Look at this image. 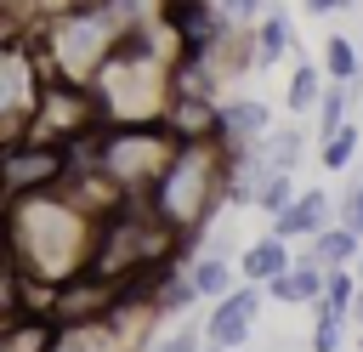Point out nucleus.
<instances>
[{"label": "nucleus", "instance_id": "nucleus-10", "mask_svg": "<svg viewBox=\"0 0 363 352\" xmlns=\"http://www.w3.org/2000/svg\"><path fill=\"white\" fill-rule=\"evenodd\" d=\"M261 210H272V216H284L289 210V170H272L267 182H261V199H255Z\"/></svg>", "mask_w": 363, "mask_h": 352}, {"label": "nucleus", "instance_id": "nucleus-7", "mask_svg": "<svg viewBox=\"0 0 363 352\" xmlns=\"http://www.w3.org/2000/svg\"><path fill=\"white\" fill-rule=\"evenodd\" d=\"M284 45H289V17H284V11H267V17H261V62L284 57Z\"/></svg>", "mask_w": 363, "mask_h": 352}, {"label": "nucleus", "instance_id": "nucleus-12", "mask_svg": "<svg viewBox=\"0 0 363 352\" xmlns=\"http://www.w3.org/2000/svg\"><path fill=\"white\" fill-rule=\"evenodd\" d=\"M193 290L221 295V290H227V261H199V267H193Z\"/></svg>", "mask_w": 363, "mask_h": 352}, {"label": "nucleus", "instance_id": "nucleus-18", "mask_svg": "<svg viewBox=\"0 0 363 352\" xmlns=\"http://www.w3.org/2000/svg\"><path fill=\"white\" fill-rule=\"evenodd\" d=\"M159 352H199V346H193V335H170Z\"/></svg>", "mask_w": 363, "mask_h": 352}, {"label": "nucleus", "instance_id": "nucleus-1", "mask_svg": "<svg viewBox=\"0 0 363 352\" xmlns=\"http://www.w3.org/2000/svg\"><path fill=\"white\" fill-rule=\"evenodd\" d=\"M255 307H261V295H255V290H233V295L216 307V318H210V341H216V346H238V341L250 335Z\"/></svg>", "mask_w": 363, "mask_h": 352}, {"label": "nucleus", "instance_id": "nucleus-9", "mask_svg": "<svg viewBox=\"0 0 363 352\" xmlns=\"http://www.w3.org/2000/svg\"><path fill=\"white\" fill-rule=\"evenodd\" d=\"M295 159H301V131L289 125V131H278V136H272V153H267V170H289Z\"/></svg>", "mask_w": 363, "mask_h": 352}, {"label": "nucleus", "instance_id": "nucleus-4", "mask_svg": "<svg viewBox=\"0 0 363 352\" xmlns=\"http://www.w3.org/2000/svg\"><path fill=\"white\" fill-rule=\"evenodd\" d=\"M244 273H250V278H261V284L284 278V273H289V255H284V244H278V238H261V244H250V250H244Z\"/></svg>", "mask_w": 363, "mask_h": 352}, {"label": "nucleus", "instance_id": "nucleus-20", "mask_svg": "<svg viewBox=\"0 0 363 352\" xmlns=\"http://www.w3.org/2000/svg\"><path fill=\"white\" fill-rule=\"evenodd\" d=\"M352 312H357V324H363V290H357V301H352Z\"/></svg>", "mask_w": 363, "mask_h": 352}, {"label": "nucleus", "instance_id": "nucleus-6", "mask_svg": "<svg viewBox=\"0 0 363 352\" xmlns=\"http://www.w3.org/2000/svg\"><path fill=\"white\" fill-rule=\"evenodd\" d=\"M261 125H267V108L261 102H227L221 108V131L227 136H255Z\"/></svg>", "mask_w": 363, "mask_h": 352}, {"label": "nucleus", "instance_id": "nucleus-16", "mask_svg": "<svg viewBox=\"0 0 363 352\" xmlns=\"http://www.w3.org/2000/svg\"><path fill=\"white\" fill-rule=\"evenodd\" d=\"M323 290H329V312H335V307H346V295H352V278H346V273H329V284H323Z\"/></svg>", "mask_w": 363, "mask_h": 352}, {"label": "nucleus", "instance_id": "nucleus-17", "mask_svg": "<svg viewBox=\"0 0 363 352\" xmlns=\"http://www.w3.org/2000/svg\"><path fill=\"white\" fill-rule=\"evenodd\" d=\"M221 11H227V17H233V23H244V17H250V11H255V0H227V6H221Z\"/></svg>", "mask_w": 363, "mask_h": 352}, {"label": "nucleus", "instance_id": "nucleus-2", "mask_svg": "<svg viewBox=\"0 0 363 352\" xmlns=\"http://www.w3.org/2000/svg\"><path fill=\"white\" fill-rule=\"evenodd\" d=\"M323 216H329V199L323 193H301L284 216H278V238H301V233H318L323 227Z\"/></svg>", "mask_w": 363, "mask_h": 352}, {"label": "nucleus", "instance_id": "nucleus-14", "mask_svg": "<svg viewBox=\"0 0 363 352\" xmlns=\"http://www.w3.org/2000/svg\"><path fill=\"white\" fill-rule=\"evenodd\" d=\"M340 227H346V233H363V182L346 187V199H340Z\"/></svg>", "mask_w": 363, "mask_h": 352}, {"label": "nucleus", "instance_id": "nucleus-3", "mask_svg": "<svg viewBox=\"0 0 363 352\" xmlns=\"http://www.w3.org/2000/svg\"><path fill=\"white\" fill-rule=\"evenodd\" d=\"M323 284H329V273H323V267H312V261H295L284 278H272V295H278V301H312Z\"/></svg>", "mask_w": 363, "mask_h": 352}, {"label": "nucleus", "instance_id": "nucleus-21", "mask_svg": "<svg viewBox=\"0 0 363 352\" xmlns=\"http://www.w3.org/2000/svg\"><path fill=\"white\" fill-rule=\"evenodd\" d=\"M357 273H363V261H357Z\"/></svg>", "mask_w": 363, "mask_h": 352}, {"label": "nucleus", "instance_id": "nucleus-11", "mask_svg": "<svg viewBox=\"0 0 363 352\" xmlns=\"http://www.w3.org/2000/svg\"><path fill=\"white\" fill-rule=\"evenodd\" d=\"M329 74H335L340 85H346V79H357V51H352V40H340V34L329 40Z\"/></svg>", "mask_w": 363, "mask_h": 352}, {"label": "nucleus", "instance_id": "nucleus-8", "mask_svg": "<svg viewBox=\"0 0 363 352\" xmlns=\"http://www.w3.org/2000/svg\"><path fill=\"white\" fill-rule=\"evenodd\" d=\"M312 102H318V68H312V62H301V68H295V79H289V108H295V114H306Z\"/></svg>", "mask_w": 363, "mask_h": 352}, {"label": "nucleus", "instance_id": "nucleus-19", "mask_svg": "<svg viewBox=\"0 0 363 352\" xmlns=\"http://www.w3.org/2000/svg\"><path fill=\"white\" fill-rule=\"evenodd\" d=\"M312 11H335V6H346V0H306Z\"/></svg>", "mask_w": 363, "mask_h": 352}, {"label": "nucleus", "instance_id": "nucleus-5", "mask_svg": "<svg viewBox=\"0 0 363 352\" xmlns=\"http://www.w3.org/2000/svg\"><path fill=\"white\" fill-rule=\"evenodd\" d=\"M352 250H357V233L335 227V233H318V244L306 250V261H312V267H335V261H346Z\"/></svg>", "mask_w": 363, "mask_h": 352}, {"label": "nucleus", "instance_id": "nucleus-13", "mask_svg": "<svg viewBox=\"0 0 363 352\" xmlns=\"http://www.w3.org/2000/svg\"><path fill=\"white\" fill-rule=\"evenodd\" d=\"M340 114H346V85H340V91H323V119H318V131H323V136L346 131V125H340Z\"/></svg>", "mask_w": 363, "mask_h": 352}, {"label": "nucleus", "instance_id": "nucleus-15", "mask_svg": "<svg viewBox=\"0 0 363 352\" xmlns=\"http://www.w3.org/2000/svg\"><path fill=\"white\" fill-rule=\"evenodd\" d=\"M352 148H357V131H335V136H329V148H323V165H329V170H340V165L352 159Z\"/></svg>", "mask_w": 363, "mask_h": 352}]
</instances>
